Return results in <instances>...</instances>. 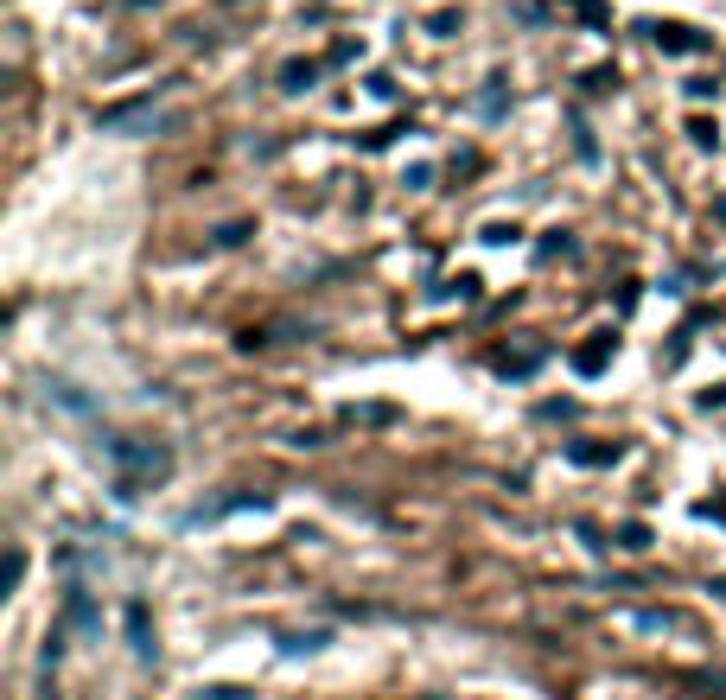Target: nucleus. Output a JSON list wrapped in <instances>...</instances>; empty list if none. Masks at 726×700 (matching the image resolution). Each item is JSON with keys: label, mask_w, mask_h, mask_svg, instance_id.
Here are the masks:
<instances>
[{"label": "nucleus", "mask_w": 726, "mask_h": 700, "mask_svg": "<svg viewBox=\"0 0 726 700\" xmlns=\"http://www.w3.org/2000/svg\"><path fill=\"white\" fill-rule=\"evenodd\" d=\"M147 121H153V96L121 102V109H102V128H147Z\"/></svg>", "instance_id": "6e6552de"}, {"label": "nucleus", "mask_w": 726, "mask_h": 700, "mask_svg": "<svg viewBox=\"0 0 726 700\" xmlns=\"http://www.w3.org/2000/svg\"><path fill=\"white\" fill-rule=\"evenodd\" d=\"M497 370L523 382V376H535V370H542V350H497Z\"/></svg>", "instance_id": "9d476101"}, {"label": "nucleus", "mask_w": 726, "mask_h": 700, "mask_svg": "<svg viewBox=\"0 0 726 700\" xmlns=\"http://www.w3.org/2000/svg\"><path fill=\"white\" fill-rule=\"evenodd\" d=\"M109 459L128 471V478H166L172 452L166 446H134V440H109Z\"/></svg>", "instance_id": "f03ea898"}, {"label": "nucleus", "mask_w": 726, "mask_h": 700, "mask_svg": "<svg viewBox=\"0 0 726 700\" xmlns=\"http://www.w3.org/2000/svg\"><path fill=\"white\" fill-rule=\"evenodd\" d=\"M714 210H720V223H726V198H720V204H714Z\"/></svg>", "instance_id": "c756f323"}, {"label": "nucleus", "mask_w": 726, "mask_h": 700, "mask_svg": "<svg viewBox=\"0 0 726 700\" xmlns=\"http://www.w3.org/2000/svg\"><path fill=\"white\" fill-rule=\"evenodd\" d=\"M567 7H574V13H580V20L593 26V32H605V26H612V13H605L599 0H567Z\"/></svg>", "instance_id": "2eb2a0df"}, {"label": "nucleus", "mask_w": 726, "mask_h": 700, "mask_svg": "<svg viewBox=\"0 0 726 700\" xmlns=\"http://www.w3.org/2000/svg\"><path fill=\"white\" fill-rule=\"evenodd\" d=\"M612 357H618V338H612V331H593V338L574 350V370L580 376H605V370H612Z\"/></svg>", "instance_id": "20e7f679"}, {"label": "nucleus", "mask_w": 726, "mask_h": 700, "mask_svg": "<svg viewBox=\"0 0 726 700\" xmlns=\"http://www.w3.org/2000/svg\"><path fill=\"white\" fill-rule=\"evenodd\" d=\"M357 58H363V45H357V39H338L332 51H325V64H357Z\"/></svg>", "instance_id": "a211bd4d"}, {"label": "nucleus", "mask_w": 726, "mask_h": 700, "mask_svg": "<svg viewBox=\"0 0 726 700\" xmlns=\"http://www.w3.org/2000/svg\"><path fill=\"white\" fill-rule=\"evenodd\" d=\"M58 624H64V630H96V624H102L83 586H64V618H58Z\"/></svg>", "instance_id": "39448f33"}, {"label": "nucleus", "mask_w": 726, "mask_h": 700, "mask_svg": "<svg viewBox=\"0 0 726 700\" xmlns=\"http://www.w3.org/2000/svg\"><path fill=\"white\" fill-rule=\"evenodd\" d=\"M650 32V45L663 51V58H701V51H714V39H707L701 26H688V20H644Z\"/></svg>", "instance_id": "f257e3e1"}, {"label": "nucleus", "mask_w": 726, "mask_h": 700, "mask_svg": "<svg viewBox=\"0 0 726 700\" xmlns=\"http://www.w3.org/2000/svg\"><path fill=\"white\" fill-rule=\"evenodd\" d=\"M701 408H726V382H720V389H707V395H701Z\"/></svg>", "instance_id": "cd10ccee"}, {"label": "nucleus", "mask_w": 726, "mask_h": 700, "mask_svg": "<svg viewBox=\"0 0 726 700\" xmlns=\"http://www.w3.org/2000/svg\"><path fill=\"white\" fill-rule=\"evenodd\" d=\"M459 26H465V13H453V7H446V13H434V20H427V32H434V39H453Z\"/></svg>", "instance_id": "f3484780"}, {"label": "nucleus", "mask_w": 726, "mask_h": 700, "mask_svg": "<svg viewBox=\"0 0 726 700\" xmlns=\"http://www.w3.org/2000/svg\"><path fill=\"white\" fill-rule=\"evenodd\" d=\"M395 134H402V121H389V128H370V134H363V147H370V153H376V147H389V140H395Z\"/></svg>", "instance_id": "5701e85b"}, {"label": "nucleus", "mask_w": 726, "mask_h": 700, "mask_svg": "<svg viewBox=\"0 0 726 700\" xmlns=\"http://www.w3.org/2000/svg\"><path fill=\"white\" fill-rule=\"evenodd\" d=\"M707 96H720V83L714 77H688V102H707Z\"/></svg>", "instance_id": "b1692460"}, {"label": "nucleus", "mask_w": 726, "mask_h": 700, "mask_svg": "<svg viewBox=\"0 0 726 700\" xmlns=\"http://www.w3.org/2000/svg\"><path fill=\"white\" fill-rule=\"evenodd\" d=\"M676 363H688V331H676L669 350H663V370H676Z\"/></svg>", "instance_id": "aec40b11"}, {"label": "nucleus", "mask_w": 726, "mask_h": 700, "mask_svg": "<svg viewBox=\"0 0 726 700\" xmlns=\"http://www.w3.org/2000/svg\"><path fill=\"white\" fill-rule=\"evenodd\" d=\"M612 541H618L625 554H644V548H650V522H618V535H612Z\"/></svg>", "instance_id": "f8f14e48"}, {"label": "nucleus", "mask_w": 726, "mask_h": 700, "mask_svg": "<svg viewBox=\"0 0 726 700\" xmlns=\"http://www.w3.org/2000/svg\"><path fill=\"white\" fill-rule=\"evenodd\" d=\"M402 185H414V191H421V185H434V166H427V160H421V166H408V179H402Z\"/></svg>", "instance_id": "a878e982"}, {"label": "nucleus", "mask_w": 726, "mask_h": 700, "mask_svg": "<svg viewBox=\"0 0 726 700\" xmlns=\"http://www.w3.org/2000/svg\"><path fill=\"white\" fill-rule=\"evenodd\" d=\"M370 96H383V102L395 96V77H389V70H376V77H370Z\"/></svg>", "instance_id": "bb28decb"}, {"label": "nucleus", "mask_w": 726, "mask_h": 700, "mask_svg": "<svg viewBox=\"0 0 726 700\" xmlns=\"http://www.w3.org/2000/svg\"><path fill=\"white\" fill-rule=\"evenodd\" d=\"M567 459H574V465H618V459H625V446H605V440H574V446H567Z\"/></svg>", "instance_id": "0eeeda50"}, {"label": "nucleus", "mask_w": 726, "mask_h": 700, "mask_svg": "<svg viewBox=\"0 0 726 700\" xmlns=\"http://www.w3.org/2000/svg\"><path fill=\"white\" fill-rule=\"evenodd\" d=\"M688 140H695V147H720V121L695 115V121H688Z\"/></svg>", "instance_id": "dca6fc26"}, {"label": "nucleus", "mask_w": 726, "mask_h": 700, "mask_svg": "<svg viewBox=\"0 0 726 700\" xmlns=\"http://www.w3.org/2000/svg\"><path fill=\"white\" fill-rule=\"evenodd\" d=\"M612 83H618V70H612V64H599V70H586V77H580V90H586V96H605Z\"/></svg>", "instance_id": "4468645a"}, {"label": "nucleus", "mask_w": 726, "mask_h": 700, "mask_svg": "<svg viewBox=\"0 0 726 700\" xmlns=\"http://www.w3.org/2000/svg\"><path fill=\"white\" fill-rule=\"evenodd\" d=\"M319 643H325V630H306V637H287L281 650H287V656H300V650H319Z\"/></svg>", "instance_id": "4be33fe9"}, {"label": "nucleus", "mask_w": 726, "mask_h": 700, "mask_svg": "<svg viewBox=\"0 0 726 700\" xmlns=\"http://www.w3.org/2000/svg\"><path fill=\"white\" fill-rule=\"evenodd\" d=\"M39 700H58V688H51V681H45V688H39Z\"/></svg>", "instance_id": "c85d7f7f"}, {"label": "nucleus", "mask_w": 726, "mask_h": 700, "mask_svg": "<svg viewBox=\"0 0 726 700\" xmlns=\"http://www.w3.org/2000/svg\"><path fill=\"white\" fill-rule=\"evenodd\" d=\"M523 230H516V223H484V242H491V249H504V242H516Z\"/></svg>", "instance_id": "6ab92c4d"}, {"label": "nucleus", "mask_w": 726, "mask_h": 700, "mask_svg": "<svg viewBox=\"0 0 726 700\" xmlns=\"http://www.w3.org/2000/svg\"><path fill=\"white\" fill-rule=\"evenodd\" d=\"M714 592H726V580H714Z\"/></svg>", "instance_id": "7c9ffc66"}, {"label": "nucleus", "mask_w": 726, "mask_h": 700, "mask_svg": "<svg viewBox=\"0 0 726 700\" xmlns=\"http://www.w3.org/2000/svg\"><path fill=\"white\" fill-rule=\"evenodd\" d=\"M236 510H268L262 490H236V497H217V503H198V510H185V529H204V522H223Z\"/></svg>", "instance_id": "7ed1b4c3"}, {"label": "nucleus", "mask_w": 726, "mask_h": 700, "mask_svg": "<svg viewBox=\"0 0 726 700\" xmlns=\"http://www.w3.org/2000/svg\"><path fill=\"white\" fill-rule=\"evenodd\" d=\"M242 236H249V223H223V230H217V242H223V249H236Z\"/></svg>", "instance_id": "393cba45"}, {"label": "nucleus", "mask_w": 726, "mask_h": 700, "mask_svg": "<svg viewBox=\"0 0 726 700\" xmlns=\"http://www.w3.org/2000/svg\"><path fill=\"white\" fill-rule=\"evenodd\" d=\"M535 255H542V261H555V255H574V236H567V230H548L542 242H535Z\"/></svg>", "instance_id": "ddd939ff"}, {"label": "nucleus", "mask_w": 726, "mask_h": 700, "mask_svg": "<svg viewBox=\"0 0 726 700\" xmlns=\"http://www.w3.org/2000/svg\"><path fill=\"white\" fill-rule=\"evenodd\" d=\"M344 420H351V427H395V420H402V408H389V401H351V408H344Z\"/></svg>", "instance_id": "423d86ee"}, {"label": "nucleus", "mask_w": 726, "mask_h": 700, "mask_svg": "<svg viewBox=\"0 0 726 700\" xmlns=\"http://www.w3.org/2000/svg\"><path fill=\"white\" fill-rule=\"evenodd\" d=\"M128 637H134V656L153 662V650H160V643H153V624H147V605H141V599L128 605Z\"/></svg>", "instance_id": "1a4fd4ad"}, {"label": "nucleus", "mask_w": 726, "mask_h": 700, "mask_svg": "<svg viewBox=\"0 0 726 700\" xmlns=\"http://www.w3.org/2000/svg\"><path fill=\"white\" fill-rule=\"evenodd\" d=\"M20 580H26V548H13L7 554V592H20Z\"/></svg>", "instance_id": "412c9836"}, {"label": "nucleus", "mask_w": 726, "mask_h": 700, "mask_svg": "<svg viewBox=\"0 0 726 700\" xmlns=\"http://www.w3.org/2000/svg\"><path fill=\"white\" fill-rule=\"evenodd\" d=\"M313 83H319V64H313V58H293V64H281V90H293V96H300V90H313Z\"/></svg>", "instance_id": "9b49d317"}]
</instances>
